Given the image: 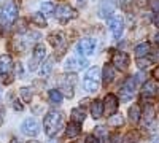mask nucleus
<instances>
[{"instance_id": "21", "label": "nucleus", "mask_w": 159, "mask_h": 143, "mask_svg": "<svg viewBox=\"0 0 159 143\" xmlns=\"http://www.w3.org/2000/svg\"><path fill=\"white\" fill-rule=\"evenodd\" d=\"M30 21H32V24L37 25V27H46V16L43 15L42 11L34 13V15L30 16Z\"/></svg>"}, {"instance_id": "20", "label": "nucleus", "mask_w": 159, "mask_h": 143, "mask_svg": "<svg viewBox=\"0 0 159 143\" xmlns=\"http://www.w3.org/2000/svg\"><path fill=\"white\" fill-rule=\"evenodd\" d=\"M83 86H84V89L88 91V92H97L99 91V80H92V78L84 76Z\"/></svg>"}, {"instance_id": "3", "label": "nucleus", "mask_w": 159, "mask_h": 143, "mask_svg": "<svg viewBox=\"0 0 159 143\" xmlns=\"http://www.w3.org/2000/svg\"><path fill=\"white\" fill-rule=\"evenodd\" d=\"M134 89H135V80H134V76H130L123 83L121 89H119V97H121V100L129 102L132 97H134V92H135Z\"/></svg>"}, {"instance_id": "1", "label": "nucleus", "mask_w": 159, "mask_h": 143, "mask_svg": "<svg viewBox=\"0 0 159 143\" xmlns=\"http://www.w3.org/2000/svg\"><path fill=\"white\" fill-rule=\"evenodd\" d=\"M64 126V113L57 111V110H51L43 121V127H45V134L48 137H54Z\"/></svg>"}, {"instance_id": "8", "label": "nucleus", "mask_w": 159, "mask_h": 143, "mask_svg": "<svg viewBox=\"0 0 159 143\" xmlns=\"http://www.w3.org/2000/svg\"><path fill=\"white\" fill-rule=\"evenodd\" d=\"M108 27L113 34L115 38H119L124 30V19L123 16H119V15H113L110 19H108Z\"/></svg>"}, {"instance_id": "12", "label": "nucleus", "mask_w": 159, "mask_h": 143, "mask_svg": "<svg viewBox=\"0 0 159 143\" xmlns=\"http://www.w3.org/2000/svg\"><path fill=\"white\" fill-rule=\"evenodd\" d=\"M111 65H115L119 70H126L129 67V56L127 53H123V51H116L111 57Z\"/></svg>"}, {"instance_id": "14", "label": "nucleus", "mask_w": 159, "mask_h": 143, "mask_svg": "<svg viewBox=\"0 0 159 143\" xmlns=\"http://www.w3.org/2000/svg\"><path fill=\"white\" fill-rule=\"evenodd\" d=\"M49 43L56 48L59 56L62 54V51L65 49V40H64V35L62 34H51L49 35Z\"/></svg>"}, {"instance_id": "31", "label": "nucleus", "mask_w": 159, "mask_h": 143, "mask_svg": "<svg viewBox=\"0 0 159 143\" xmlns=\"http://www.w3.org/2000/svg\"><path fill=\"white\" fill-rule=\"evenodd\" d=\"M137 65H139V69L145 70V69H148V67L151 65V60H148V59H142V57H137Z\"/></svg>"}, {"instance_id": "40", "label": "nucleus", "mask_w": 159, "mask_h": 143, "mask_svg": "<svg viewBox=\"0 0 159 143\" xmlns=\"http://www.w3.org/2000/svg\"><path fill=\"white\" fill-rule=\"evenodd\" d=\"M154 24H156V25H159V15H156V16H154Z\"/></svg>"}, {"instance_id": "26", "label": "nucleus", "mask_w": 159, "mask_h": 143, "mask_svg": "<svg viewBox=\"0 0 159 143\" xmlns=\"http://www.w3.org/2000/svg\"><path fill=\"white\" fill-rule=\"evenodd\" d=\"M54 11H56V7L52 2H43L42 3V13L45 16H51V15H54Z\"/></svg>"}, {"instance_id": "38", "label": "nucleus", "mask_w": 159, "mask_h": 143, "mask_svg": "<svg viewBox=\"0 0 159 143\" xmlns=\"http://www.w3.org/2000/svg\"><path fill=\"white\" fill-rule=\"evenodd\" d=\"M13 107H15V110H19V111H21V110H22V105H21V103H19V102H18V100H16V102H15V105H13Z\"/></svg>"}, {"instance_id": "32", "label": "nucleus", "mask_w": 159, "mask_h": 143, "mask_svg": "<svg viewBox=\"0 0 159 143\" xmlns=\"http://www.w3.org/2000/svg\"><path fill=\"white\" fill-rule=\"evenodd\" d=\"M99 69L97 67H92V69H89L88 70V73H86V76L88 78H92V80H99Z\"/></svg>"}, {"instance_id": "9", "label": "nucleus", "mask_w": 159, "mask_h": 143, "mask_svg": "<svg viewBox=\"0 0 159 143\" xmlns=\"http://www.w3.org/2000/svg\"><path fill=\"white\" fill-rule=\"evenodd\" d=\"M21 132L27 137H35L40 132V124L35 118H29L21 124Z\"/></svg>"}, {"instance_id": "7", "label": "nucleus", "mask_w": 159, "mask_h": 143, "mask_svg": "<svg viewBox=\"0 0 159 143\" xmlns=\"http://www.w3.org/2000/svg\"><path fill=\"white\" fill-rule=\"evenodd\" d=\"M94 49H96V40L94 38H89V37L81 38L76 45V51L81 56H91L94 53Z\"/></svg>"}, {"instance_id": "22", "label": "nucleus", "mask_w": 159, "mask_h": 143, "mask_svg": "<svg viewBox=\"0 0 159 143\" xmlns=\"http://www.w3.org/2000/svg\"><path fill=\"white\" fill-rule=\"evenodd\" d=\"M129 119L134 123V124H137L140 121V107L137 105V103L129 108Z\"/></svg>"}, {"instance_id": "39", "label": "nucleus", "mask_w": 159, "mask_h": 143, "mask_svg": "<svg viewBox=\"0 0 159 143\" xmlns=\"http://www.w3.org/2000/svg\"><path fill=\"white\" fill-rule=\"evenodd\" d=\"M3 124V110H0V126Z\"/></svg>"}, {"instance_id": "15", "label": "nucleus", "mask_w": 159, "mask_h": 143, "mask_svg": "<svg viewBox=\"0 0 159 143\" xmlns=\"http://www.w3.org/2000/svg\"><path fill=\"white\" fill-rule=\"evenodd\" d=\"M113 11H115V3L111 2V0H103V2L100 3V7H99V16L108 18V16L113 15Z\"/></svg>"}, {"instance_id": "23", "label": "nucleus", "mask_w": 159, "mask_h": 143, "mask_svg": "<svg viewBox=\"0 0 159 143\" xmlns=\"http://www.w3.org/2000/svg\"><path fill=\"white\" fill-rule=\"evenodd\" d=\"M70 116H72V121H75V123H83L84 118H86V114H84V111L81 108H73Z\"/></svg>"}, {"instance_id": "5", "label": "nucleus", "mask_w": 159, "mask_h": 143, "mask_svg": "<svg viewBox=\"0 0 159 143\" xmlns=\"http://www.w3.org/2000/svg\"><path fill=\"white\" fill-rule=\"evenodd\" d=\"M54 16H56V19L59 22H67V21L76 18V11L72 7H69V5H61V7L56 8Z\"/></svg>"}, {"instance_id": "13", "label": "nucleus", "mask_w": 159, "mask_h": 143, "mask_svg": "<svg viewBox=\"0 0 159 143\" xmlns=\"http://www.w3.org/2000/svg\"><path fill=\"white\" fill-rule=\"evenodd\" d=\"M118 111V99L115 94H108L103 100V113H107L108 116L115 114Z\"/></svg>"}, {"instance_id": "2", "label": "nucleus", "mask_w": 159, "mask_h": 143, "mask_svg": "<svg viewBox=\"0 0 159 143\" xmlns=\"http://www.w3.org/2000/svg\"><path fill=\"white\" fill-rule=\"evenodd\" d=\"M18 13H19V8L15 2H7L0 7V27L2 29H7L16 21L18 18Z\"/></svg>"}, {"instance_id": "18", "label": "nucleus", "mask_w": 159, "mask_h": 143, "mask_svg": "<svg viewBox=\"0 0 159 143\" xmlns=\"http://www.w3.org/2000/svg\"><path fill=\"white\" fill-rule=\"evenodd\" d=\"M80 132H81V129H80V123H70L67 126V129H65V137H69V138H75L80 135Z\"/></svg>"}, {"instance_id": "4", "label": "nucleus", "mask_w": 159, "mask_h": 143, "mask_svg": "<svg viewBox=\"0 0 159 143\" xmlns=\"http://www.w3.org/2000/svg\"><path fill=\"white\" fill-rule=\"evenodd\" d=\"M88 67V60L83 59V56H72L65 60V70L67 72H78V70H83Z\"/></svg>"}, {"instance_id": "41", "label": "nucleus", "mask_w": 159, "mask_h": 143, "mask_svg": "<svg viewBox=\"0 0 159 143\" xmlns=\"http://www.w3.org/2000/svg\"><path fill=\"white\" fill-rule=\"evenodd\" d=\"M154 40H156V43H157V45H159V34H157V35H156V37H154Z\"/></svg>"}, {"instance_id": "25", "label": "nucleus", "mask_w": 159, "mask_h": 143, "mask_svg": "<svg viewBox=\"0 0 159 143\" xmlns=\"http://www.w3.org/2000/svg\"><path fill=\"white\" fill-rule=\"evenodd\" d=\"M94 135L99 138V141H107L108 140V131L105 127H102V126H99V127H96V131H94Z\"/></svg>"}, {"instance_id": "19", "label": "nucleus", "mask_w": 159, "mask_h": 143, "mask_svg": "<svg viewBox=\"0 0 159 143\" xmlns=\"http://www.w3.org/2000/svg\"><path fill=\"white\" fill-rule=\"evenodd\" d=\"M102 72H103V75H102V78H103V84H105V86H108V84L115 80V70H113L111 65H105Z\"/></svg>"}, {"instance_id": "35", "label": "nucleus", "mask_w": 159, "mask_h": 143, "mask_svg": "<svg viewBox=\"0 0 159 143\" xmlns=\"http://www.w3.org/2000/svg\"><path fill=\"white\" fill-rule=\"evenodd\" d=\"M147 2H148V0H135V5L140 7V8H143L145 5H147Z\"/></svg>"}, {"instance_id": "33", "label": "nucleus", "mask_w": 159, "mask_h": 143, "mask_svg": "<svg viewBox=\"0 0 159 143\" xmlns=\"http://www.w3.org/2000/svg\"><path fill=\"white\" fill-rule=\"evenodd\" d=\"M132 3V0H119V5L123 8H129V5Z\"/></svg>"}, {"instance_id": "37", "label": "nucleus", "mask_w": 159, "mask_h": 143, "mask_svg": "<svg viewBox=\"0 0 159 143\" xmlns=\"http://www.w3.org/2000/svg\"><path fill=\"white\" fill-rule=\"evenodd\" d=\"M153 76H154V78H156V80L159 81V65H157V67H156V69L153 70Z\"/></svg>"}, {"instance_id": "17", "label": "nucleus", "mask_w": 159, "mask_h": 143, "mask_svg": "<svg viewBox=\"0 0 159 143\" xmlns=\"http://www.w3.org/2000/svg\"><path fill=\"white\" fill-rule=\"evenodd\" d=\"M91 114L94 119H99L100 116L103 114V102L100 100H94L91 103Z\"/></svg>"}, {"instance_id": "6", "label": "nucleus", "mask_w": 159, "mask_h": 143, "mask_svg": "<svg viewBox=\"0 0 159 143\" xmlns=\"http://www.w3.org/2000/svg\"><path fill=\"white\" fill-rule=\"evenodd\" d=\"M46 57V48L43 46V45H37L35 48H34V56H32V59H30V62H29V70L30 72H35L37 70V67L42 64V60Z\"/></svg>"}, {"instance_id": "29", "label": "nucleus", "mask_w": 159, "mask_h": 143, "mask_svg": "<svg viewBox=\"0 0 159 143\" xmlns=\"http://www.w3.org/2000/svg\"><path fill=\"white\" fill-rule=\"evenodd\" d=\"M19 94H21V97H22V100L25 103H29L32 100V89H29V87H22L19 91Z\"/></svg>"}, {"instance_id": "24", "label": "nucleus", "mask_w": 159, "mask_h": 143, "mask_svg": "<svg viewBox=\"0 0 159 143\" xmlns=\"http://www.w3.org/2000/svg\"><path fill=\"white\" fill-rule=\"evenodd\" d=\"M150 53V45L148 43H140L135 46V56L137 57H145Z\"/></svg>"}, {"instance_id": "42", "label": "nucleus", "mask_w": 159, "mask_h": 143, "mask_svg": "<svg viewBox=\"0 0 159 143\" xmlns=\"http://www.w3.org/2000/svg\"><path fill=\"white\" fill-rule=\"evenodd\" d=\"M78 2H84V0H78Z\"/></svg>"}, {"instance_id": "28", "label": "nucleus", "mask_w": 159, "mask_h": 143, "mask_svg": "<svg viewBox=\"0 0 159 143\" xmlns=\"http://www.w3.org/2000/svg\"><path fill=\"white\" fill-rule=\"evenodd\" d=\"M49 99H51L52 103H61L62 99H64V96H62V92H61L59 89H51L49 91Z\"/></svg>"}, {"instance_id": "27", "label": "nucleus", "mask_w": 159, "mask_h": 143, "mask_svg": "<svg viewBox=\"0 0 159 143\" xmlns=\"http://www.w3.org/2000/svg\"><path fill=\"white\" fill-rule=\"evenodd\" d=\"M123 123H124V118L121 114H111L108 119V126H111V127H121Z\"/></svg>"}, {"instance_id": "36", "label": "nucleus", "mask_w": 159, "mask_h": 143, "mask_svg": "<svg viewBox=\"0 0 159 143\" xmlns=\"http://www.w3.org/2000/svg\"><path fill=\"white\" fill-rule=\"evenodd\" d=\"M86 141H88V143H92V141H99V138H97L96 135H94V137H92V135H88V137H86Z\"/></svg>"}, {"instance_id": "10", "label": "nucleus", "mask_w": 159, "mask_h": 143, "mask_svg": "<svg viewBox=\"0 0 159 143\" xmlns=\"http://www.w3.org/2000/svg\"><path fill=\"white\" fill-rule=\"evenodd\" d=\"M61 91H64V94L67 96L69 99H72L73 97V86H75V83H76V76L75 75H70V76H61Z\"/></svg>"}, {"instance_id": "16", "label": "nucleus", "mask_w": 159, "mask_h": 143, "mask_svg": "<svg viewBox=\"0 0 159 143\" xmlns=\"http://www.w3.org/2000/svg\"><path fill=\"white\" fill-rule=\"evenodd\" d=\"M156 94H157V86H156V83L147 81V83L143 84V87H142V96H143V97L151 99V97H156Z\"/></svg>"}, {"instance_id": "11", "label": "nucleus", "mask_w": 159, "mask_h": 143, "mask_svg": "<svg viewBox=\"0 0 159 143\" xmlns=\"http://www.w3.org/2000/svg\"><path fill=\"white\" fill-rule=\"evenodd\" d=\"M13 72V60L10 56L3 54V56H0V81H7L5 78L8 75H11Z\"/></svg>"}, {"instance_id": "34", "label": "nucleus", "mask_w": 159, "mask_h": 143, "mask_svg": "<svg viewBox=\"0 0 159 143\" xmlns=\"http://www.w3.org/2000/svg\"><path fill=\"white\" fill-rule=\"evenodd\" d=\"M151 8H153V11H159V0H153L151 2Z\"/></svg>"}, {"instance_id": "30", "label": "nucleus", "mask_w": 159, "mask_h": 143, "mask_svg": "<svg viewBox=\"0 0 159 143\" xmlns=\"http://www.w3.org/2000/svg\"><path fill=\"white\" fill-rule=\"evenodd\" d=\"M52 62H54V59H52V57L46 59V62L43 64V67H42V75H45V76L49 75V72L52 70Z\"/></svg>"}]
</instances>
